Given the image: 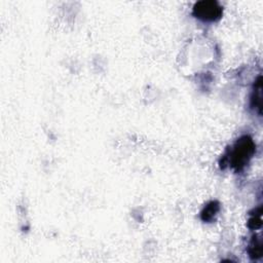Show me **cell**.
<instances>
[{
    "instance_id": "obj_1",
    "label": "cell",
    "mask_w": 263,
    "mask_h": 263,
    "mask_svg": "<svg viewBox=\"0 0 263 263\" xmlns=\"http://www.w3.org/2000/svg\"><path fill=\"white\" fill-rule=\"evenodd\" d=\"M256 151V145L250 136H243L230 149L228 157H225L228 164L237 172L246 167Z\"/></svg>"
},
{
    "instance_id": "obj_6",
    "label": "cell",
    "mask_w": 263,
    "mask_h": 263,
    "mask_svg": "<svg viewBox=\"0 0 263 263\" xmlns=\"http://www.w3.org/2000/svg\"><path fill=\"white\" fill-rule=\"evenodd\" d=\"M255 213L252 215L251 218L248 221V226L251 229H259L262 226V219H261V214H262V208L259 207L257 210H255Z\"/></svg>"
},
{
    "instance_id": "obj_4",
    "label": "cell",
    "mask_w": 263,
    "mask_h": 263,
    "mask_svg": "<svg viewBox=\"0 0 263 263\" xmlns=\"http://www.w3.org/2000/svg\"><path fill=\"white\" fill-rule=\"evenodd\" d=\"M219 209H220V206H219L218 202L209 203L204 208V210L202 211V214H201L202 220L205 221V222L213 221L214 218H215V216L217 215V213L219 212Z\"/></svg>"
},
{
    "instance_id": "obj_3",
    "label": "cell",
    "mask_w": 263,
    "mask_h": 263,
    "mask_svg": "<svg viewBox=\"0 0 263 263\" xmlns=\"http://www.w3.org/2000/svg\"><path fill=\"white\" fill-rule=\"evenodd\" d=\"M251 106L255 108L258 114L262 113V76L259 75L255 85H254L253 94L251 97Z\"/></svg>"
},
{
    "instance_id": "obj_5",
    "label": "cell",
    "mask_w": 263,
    "mask_h": 263,
    "mask_svg": "<svg viewBox=\"0 0 263 263\" xmlns=\"http://www.w3.org/2000/svg\"><path fill=\"white\" fill-rule=\"evenodd\" d=\"M248 253L251 258L258 259L262 256V239L255 235L249 245Z\"/></svg>"
},
{
    "instance_id": "obj_2",
    "label": "cell",
    "mask_w": 263,
    "mask_h": 263,
    "mask_svg": "<svg viewBox=\"0 0 263 263\" xmlns=\"http://www.w3.org/2000/svg\"><path fill=\"white\" fill-rule=\"evenodd\" d=\"M222 7L214 0H202L193 6V15L203 21H217L222 16Z\"/></svg>"
}]
</instances>
